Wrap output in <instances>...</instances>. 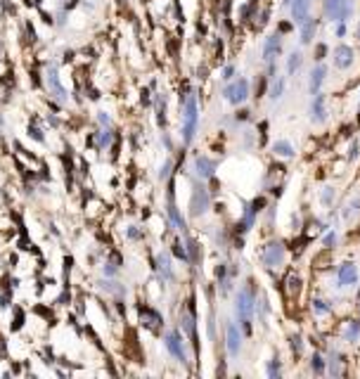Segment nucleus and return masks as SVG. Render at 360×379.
I'll return each instance as SVG.
<instances>
[{
    "instance_id": "29",
    "label": "nucleus",
    "mask_w": 360,
    "mask_h": 379,
    "mask_svg": "<svg viewBox=\"0 0 360 379\" xmlns=\"http://www.w3.org/2000/svg\"><path fill=\"white\" fill-rule=\"evenodd\" d=\"M308 365H311L313 374H325L327 372V358H325L323 353H317V351L311 355V363H308Z\"/></svg>"
},
{
    "instance_id": "27",
    "label": "nucleus",
    "mask_w": 360,
    "mask_h": 379,
    "mask_svg": "<svg viewBox=\"0 0 360 379\" xmlns=\"http://www.w3.org/2000/svg\"><path fill=\"white\" fill-rule=\"evenodd\" d=\"M266 374H268L270 379H280L282 377V358H280V353H273V358L266 363Z\"/></svg>"
},
{
    "instance_id": "35",
    "label": "nucleus",
    "mask_w": 360,
    "mask_h": 379,
    "mask_svg": "<svg viewBox=\"0 0 360 379\" xmlns=\"http://www.w3.org/2000/svg\"><path fill=\"white\" fill-rule=\"evenodd\" d=\"M358 157H360V142L351 140V142H348V149H346V161H348V164H353Z\"/></svg>"
},
{
    "instance_id": "26",
    "label": "nucleus",
    "mask_w": 360,
    "mask_h": 379,
    "mask_svg": "<svg viewBox=\"0 0 360 379\" xmlns=\"http://www.w3.org/2000/svg\"><path fill=\"white\" fill-rule=\"evenodd\" d=\"M332 304H334V301H325V299H313L311 301V311H313V315H317V318H323V315H330L332 313Z\"/></svg>"
},
{
    "instance_id": "1",
    "label": "nucleus",
    "mask_w": 360,
    "mask_h": 379,
    "mask_svg": "<svg viewBox=\"0 0 360 379\" xmlns=\"http://www.w3.org/2000/svg\"><path fill=\"white\" fill-rule=\"evenodd\" d=\"M258 296L254 287H239L235 294V315L239 320V327L244 330V334H251V318L256 313Z\"/></svg>"
},
{
    "instance_id": "6",
    "label": "nucleus",
    "mask_w": 360,
    "mask_h": 379,
    "mask_svg": "<svg viewBox=\"0 0 360 379\" xmlns=\"http://www.w3.org/2000/svg\"><path fill=\"white\" fill-rule=\"evenodd\" d=\"M358 266L353 261H344L336 266V273H334V285L332 287L336 289H346V287H358Z\"/></svg>"
},
{
    "instance_id": "21",
    "label": "nucleus",
    "mask_w": 360,
    "mask_h": 379,
    "mask_svg": "<svg viewBox=\"0 0 360 379\" xmlns=\"http://www.w3.org/2000/svg\"><path fill=\"white\" fill-rule=\"evenodd\" d=\"M342 363H344V355L339 353L336 349H332L330 358H327V372H330L332 377H342V374H344Z\"/></svg>"
},
{
    "instance_id": "46",
    "label": "nucleus",
    "mask_w": 360,
    "mask_h": 379,
    "mask_svg": "<svg viewBox=\"0 0 360 379\" xmlns=\"http://www.w3.org/2000/svg\"><path fill=\"white\" fill-rule=\"evenodd\" d=\"M128 237H130V239H138V237H142V233H140V230H138V228L133 225V228H130V230H128Z\"/></svg>"
},
{
    "instance_id": "43",
    "label": "nucleus",
    "mask_w": 360,
    "mask_h": 379,
    "mask_svg": "<svg viewBox=\"0 0 360 379\" xmlns=\"http://www.w3.org/2000/svg\"><path fill=\"white\" fill-rule=\"evenodd\" d=\"M294 26H296V24H294L292 19H289V22H280V24H277V31H280L282 36H285V33H289V31H292Z\"/></svg>"
},
{
    "instance_id": "7",
    "label": "nucleus",
    "mask_w": 360,
    "mask_h": 379,
    "mask_svg": "<svg viewBox=\"0 0 360 379\" xmlns=\"http://www.w3.org/2000/svg\"><path fill=\"white\" fill-rule=\"evenodd\" d=\"M242 342H244V334H242V327L237 323L228 320L225 323V351L230 355V361H237L239 353H242Z\"/></svg>"
},
{
    "instance_id": "23",
    "label": "nucleus",
    "mask_w": 360,
    "mask_h": 379,
    "mask_svg": "<svg viewBox=\"0 0 360 379\" xmlns=\"http://www.w3.org/2000/svg\"><path fill=\"white\" fill-rule=\"evenodd\" d=\"M140 320L142 325H147L149 330H159L161 327V315H159L157 311H152V308H140Z\"/></svg>"
},
{
    "instance_id": "12",
    "label": "nucleus",
    "mask_w": 360,
    "mask_h": 379,
    "mask_svg": "<svg viewBox=\"0 0 360 379\" xmlns=\"http://www.w3.org/2000/svg\"><path fill=\"white\" fill-rule=\"evenodd\" d=\"M195 176L199 178V180H211V178L216 176V168H218V161L211 159V157H206V154H197L195 157Z\"/></svg>"
},
{
    "instance_id": "16",
    "label": "nucleus",
    "mask_w": 360,
    "mask_h": 379,
    "mask_svg": "<svg viewBox=\"0 0 360 379\" xmlns=\"http://www.w3.org/2000/svg\"><path fill=\"white\" fill-rule=\"evenodd\" d=\"M342 342L344 344H358L360 342V318H351L344 323V330H342Z\"/></svg>"
},
{
    "instance_id": "48",
    "label": "nucleus",
    "mask_w": 360,
    "mask_h": 379,
    "mask_svg": "<svg viewBox=\"0 0 360 379\" xmlns=\"http://www.w3.org/2000/svg\"><path fill=\"white\" fill-rule=\"evenodd\" d=\"M104 275H116V268L111 266V263H107V266H104Z\"/></svg>"
},
{
    "instance_id": "24",
    "label": "nucleus",
    "mask_w": 360,
    "mask_h": 379,
    "mask_svg": "<svg viewBox=\"0 0 360 379\" xmlns=\"http://www.w3.org/2000/svg\"><path fill=\"white\" fill-rule=\"evenodd\" d=\"M358 216H360V197H351L346 202V206L342 209V218L348 223V220L358 218Z\"/></svg>"
},
{
    "instance_id": "50",
    "label": "nucleus",
    "mask_w": 360,
    "mask_h": 379,
    "mask_svg": "<svg viewBox=\"0 0 360 379\" xmlns=\"http://www.w3.org/2000/svg\"><path fill=\"white\" fill-rule=\"evenodd\" d=\"M355 33H358V43H360V24H358V31H355Z\"/></svg>"
},
{
    "instance_id": "17",
    "label": "nucleus",
    "mask_w": 360,
    "mask_h": 379,
    "mask_svg": "<svg viewBox=\"0 0 360 379\" xmlns=\"http://www.w3.org/2000/svg\"><path fill=\"white\" fill-rule=\"evenodd\" d=\"M342 5H344V0H323V17L330 24L342 22Z\"/></svg>"
},
{
    "instance_id": "3",
    "label": "nucleus",
    "mask_w": 360,
    "mask_h": 379,
    "mask_svg": "<svg viewBox=\"0 0 360 379\" xmlns=\"http://www.w3.org/2000/svg\"><path fill=\"white\" fill-rule=\"evenodd\" d=\"M258 261L266 270H280L287 263V244L282 239H270L258 251Z\"/></svg>"
},
{
    "instance_id": "33",
    "label": "nucleus",
    "mask_w": 360,
    "mask_h": 379,
    "mask_svg": "<svg viewBox=\"0 0 360 379\" xmlns=\"http://www.w3.org/2000/svg\"><path fill=\"white\" fill-rule=\"evenodd\" d=\"M185 247H187V254H190V263H199V244H197V239L187 237Z\"/></svg>"
},
{
    "instance_id": "37",
    "label": "nucleus",
    "mask_w": 360,
    "mask_h": 379,
    "mask_svg": "<svg viewBox=\"0 0 360 379\" xmlns=\"http://www.w3.org/2000/svg\"><path fill=\"white\" fill-rule=\"evenodd\" d=\"M330 52H332V50H330V45H327V43H317L315 48H313V60H315V62H323L325 57L330 55Z\"/></svg>"
},
{
    "instance_id": "47",
    "label": "nucleus",
    "mask_w": 360,
    "mask_h": 379,
    "mask_svg": "<svg viewBox=\"0 0 360 379\" xmlns=\"http://www.w3.org/2000/svg\"><path fill=\"white\" fill-rule=\"evenodd\" d=\"M98 119H100V123H102V126H109V123H111V119L107 117L104 111H100V117H98Z\"/></svg>"
},
{
    "instance_id": "4",
    "label": "nucleus",
    "mask_w": 360,
    "mask_h": 379,
    "mask_svg": "<svg viewBox=\"0 0 360 379\" xmlns=\"http://www.w3.org/2000/svg\"><path fill=\"white\" fill-rule=\"evenodd\" d=\"M223 100L232 107H239V104H244L247 100L251 98V81L247 76H239V79H232L225 83V88L220 90Z\"/></svg>"
},
{
    "instance_id": "30",
    "label": "nucleus",
    "mask_w": 360,
    "mask_h": 379,
    "mask_svg": "<svg viewBox=\"0 0 360 379\" xmlns=\"http://www.w3.org/2000/svg\"><path fill=\"white\" fill-rule=\"evenodd\" d=\"M334 202H336V187L334 185H325L320 190V204L323 206H334Z\"/></svg>"
},
{
    "instance_id": "20",
    "label": "nucleus",
    "mask_w": 360,
    "mask_h": 379,
    "mask_svg": "<svg viewBox=\"0 0 360 379\" xmlns=\"http://www.w3.org/2000/svg\"><path fill=\"white\" fill-rule=\"evenodd\" d=\"M270 149H273L275 157H280V159H287V161L296 157V149H294V145H292L289 140H275Z\"/></svg>"
},
{
    "instance_id": "41",
    "label": "nucleus",
    "mask_w": 360,
    "mask_h": 379,
    "mask_svg": "<svg viewBox=\"0 0 360 379\" xmlns=\"http://www.w3.org/2000/svg\"><path fill=\"white\" fill-rule=\"evenodd\" d=\"M249 119H251L249 109H237V111H235V117H232V121H235V123H244V121H249Z\"/></svg>"
},
{
    "instance_id": "44",
    "label": "nucleus",
    "mask_w": 360,
    "mask_h": 379,
    "mask_svg": "<svg viewBox=\"0 0 360 379\" xmlns=\"http://www.w3.org/2000/svg\"><path fill=\"white\" fill-rule=\"evenodd\" d=\"M171 168H173V164H171V161H166V164L161 166V173H159V178H161V180H164V178H168V173H171Z\"/></svg>"
},
{
    "instance_id": "42",
    "label": "nucleus",
    "mask_w": 360,
    "mask_h": 379,
    "mask_svg": "<svg viewBox=\"0 0 360 379\" xmlns=\"http://www.w3.org/2000/svg\"><path fill=\"white\" fill-rule=\"evenodd\" d=\"M111 142V130H100V138H98V147H107Z\"/></svg>"
},
{
    "instance_id": "10",
    "label": "nucleus",
    "mask_w": 360,
    "mask_h": 379,
    "mask_svg": "<svg viewBox=\"0 0 360 379\" xmlns=\"http://www.w3.org/2000/svg\"><path fill=\"white\" fill-rule=\"evenodd\" d=\"M164 344H166V351L176 358L178 363H183V365H187L190 358H187V351H185V342H183V334L178 330H171L164 334Z\"/></svg>"
},
{
    "instance_id": "8",
    "label": "nucleus",
    "mask_w": 360,
    "mask_h": 379,
    "mask_svg": "<svg viewBox=\"0 0 360 379\" xmlns=\"http://www.w3.org/2000/svg\"><path fill=\"white\" fill-rule=\"evenodd\" d=\"M330 57H332L334 69H339V71H348L355 62V48L353 45H346V43H339V45L332 48Z\"/></svg>"
},
{
    "instance_id": "40",
    "label": "nucleus",
    "mask_w": 360,
    "mask_h": 379,
    "mask_svg": "<svg viewBox=\"0 0 360 379\" xmlns=\"http://www.w3.org/2000/svg\"><path fill=\"white\" fill-rule=\"evenodd\" d=\"M346 24H348V22H334V24H332L336 38H346V33H348V26Z\"/></svg>"
},
{
    "instance_id": "32",
    "label": "nucleus",
    "mask_w": 360,
    "mask_h": 379,
    "mask_svg": "<svg viewBox=\"0 0 360 379\" xmlns=\"http://www.w3.org/2000/svg\"><path fill=\"white\" fill-rule=\"evenodd\" d=\"M289 349H292V353L296 355V358H301V355H304V336L301 334L289 336Z\"/></svg>"
},
{
    "instance_id": "31",
    "label": "nucleus",
    "mask_w": 360,
    "mask_h": 379,
    "mask_svg": "<svg viewBox=\"0 0 360 379\" xmlns=\"http://www.w3.org/2000/svg\"><path fill=\"white\" fill-rule=\"evenodd\" d=\"M301 285H304V280H301V275H296V273H292L289 275V280H287V292H289V296H299V292H301Z\"/></svg>"
},
{
    "instance_id": "34",
    "label": "nucleus",
    "mask_w": 360,
    "mask_h": 379,
    "mask_svg": "<svg viewBox=\"0 0 360 379\" xmlns=\"http://www.w3.org/2000/svg\"><path fill=\"white\" fill-rule=\"evenodd\" d=\"M323 244H325V249H327V251H334L336 249V244H339V235H336V230H327V235H325V239H323Z\"/></svg>"
},
{
    "instance_id": "38",
    "label": "nucleus",
    "mask_w": 360,
    "mask_h": 379,
    "mask_svg": "<svg viewBox=\"0 0 360 379\" xmlns=\"http://www.w3.org/2000/svg\"><path fill=\"white\" fill-rule=\"evenodd\" d=\"M353 12H355V0H344V5H342V22H351Z\"/></svg>"
},
{
    "instance_id": "22",
    "label": "nucleus",
    "mask_w": 360,
    "mask_h": 379,
    "mask_svg": "<svg viewBox=\"0 0 360 379\" xmlns=\"http://www.w3.org/2000/svg\"><path fill=\"white\" fill-rule=\"evenodd\" d=\"M157 268H159V273H161V277L164 280H173V266H171V256L166 254V251H161L157 256Z\"/></svg>"
},
{
    "instance_id": "9",
    "label": "nucleus",
    "mask_w": 360,
    "mask_h": 379,
    "mask_svg": "<svg viewBox=\"0 0 360 379\" xmlns=\"http://www.w3.org/2000/svg\"><path fill=\"white\" fill-rule=\"evenodd\" d=\"M282 41H285V36H282L280 31H273V33H268V36L263 38V45H261V60L268 64V62H277V57L282 55Z\"/></svg>"
},
{
    "instance_id": "19",
    "label": "nucleus",
    "mask_w": 360,
    "mask_h": 379,
    "mask_svg": "<svg viewBox=\"0 0 360 379\" xmlns=\"http://www.w3.org/2000/svg\"><path fill=\"white\" fill-rule=\"evenodd\" d=\"M285 90H287V79H285V76H275V79H270L268 100H270V102L282 100V98H285Z\"/></svg>"
},
{
    "instance_id": "39",
    "label": "nucleus",
    "mask_w": 360,
    "mask_h": 379,
    "mask_svg": "<svg viewBox=\"0 0 360 379\" xmlns=\"http://www.w3.org/2000/svg\"><path fill=\"white\" fill-rule=\"evenodd\" d=\"M173 254H176V258H180V261L190 263V254H187V247H183V242H173Z\"/></svg>"
},
{
    "instance_id": "45",
    "label": "nucleus",
    "mask_w": 360,
    "mask_h": 379,
    "mask_svg": "<svg viewBox=\"0 0 360 379\" xmlns=\"http://www.w3.org/2000/svg\"><path fill=\"white\" fill-rule=\"evenodd\" d=\"M292 230H301V218L296 214H292Z\"/></svg>"
},
{
    "instance_id": "36",
    "label": "nucleus",
    "mask_w": 360,
    "mask_h": 379,
    "mask_svg": "<svg viewBox=\"0 0 360 379\" xmlns=\"http://www.w3.org/2000/svg\"><path fill=\"white\" fill-rule=\"evenodd\" d=\"M232 79H237V67H235V64H223V69H220V81H232Z\"/></svg>"
},
{
    "instance_id": "5",
    "label": "nucleus",
    "mask_w": 360,
    "mask_h": 379,
    "mask_svg": "<svg viewBox=\"0 0 360 379\" xmlns=\"http://www.w3.org/2000/svg\"><path fill=\"white\" fill-rule=\"evenodd\" d=\"M211 209V195H209L204 180H195L192 185V199H190V216L192 218H199Z\"/></svg>"
},
{
    "instance_id": "51",
    "label": "nucleus",
    "mask_w": 360,
    "mask_h": 379,
    "mask_svg": "<svg viewBox=\"0 0 360 379\" xmlns=\"http://www.w3.org/2000/svg\"><path fill=\"white\" fill-rule=\"evenodd\" d=\"M358 107H360V104H358Z\"/></svg>"
},
{
    "instance_id": "18",
    "label": "nucleus",
    "mask_w": 360,
    "mask_h": 379,
    "mask_svg": "<svg viewBox=\"0 0 360 379\" xmlns=\"http://www.w3.org/2000/svg\"><path fill=\"white\" fill-rule=\"evenodd\" d=\"M166 211H168V218H171V223L176 225V230L185 233V230H187V223H185L183 214L178 211L176 202H173V185H171V192H168V206H166Z\"/></svg>"
},
{
    "instance_id": "13",
    "label": "nucleus",
    "mask_w": 360,
    "mask_h": 379,
    "mask_svg": "<svg viewBox=\"0 0 360 379\" xmlns=\"http://www.w3.org/2000/svg\"><path fill=\"white\" fill-rule=\"evenodd\" d=\"M308 117H311L313 123H325L327 121V98H325V92H317V95L311 98Z\"/></svg>"
},
{
    "instance_id": "14",
    "label": "nucleus",
    "mask_w": 360,
    "mask_h": 379,
    "mask_svg": "<svg viewBox=\"0 0 360 379\" xmlns=\"http://www.w3.org/2000/svg\"><path fill=\"white\" fill-rule=\"evenodd\" d=\"M296 29H299V43L304 45H313V41H315V36H317V29H320V19L317 17H308L304 22V24H299L296 26Z\"/></svg>"
},
{
    "instance_id": "15",
    "label": "nucleus",
    "mask_w": 360,
    "mask_h": 379,
    "mask_svg": "<svg viewBox=\"0 0 360 379\" xmlns=\"http://www.w3.org/2000/svg\"><path fill=\"white\" fill-rule=\"evenodd\" d=\"M311 10H313V0H292V5H289V17H292L294 24L299 26L311 17Z\"/></svg>"
},
{
    "instance_id": "25",
    "label": "nucleus",
    "mask_w": 360,
    "mask_h": 379,
    "mask_svg": "<svg viewBox=\"0 0 360 379\" xmlns=\"http://www.w3.org/2000/svg\"><path fill=\"white\" fill-rule=\"evenodd\" d=\"M301 64H304V52H301V50H292L287 55V73L289 76H296Z\"/></svg>"
},
{
    "instance_id": "11",
    "label": "nucleus",
    "mask_w": 360,
    "mask_h": 379,
    "mask_svg": "<svg viewBox=\"0 0 360 379\" xmlns=\"http://www.w3.org/2000/svg\"><path fill=\"white\" fill-rule=\"evenodd\" d=\"M327 73H330V67H327V64H323V62H315V64H313L311 73H308V92H311V95L323 92Z\"/></svg>"
},
{
    "instance_id": "28",
    "label": "nucleus",
    "mask_w": 360,
    "mask_h": 379,
    "mask_svg": "<svg viewBox=\"0 0 360 379\" xmlns=\"http://www.w3.org/2000/svg\"><path fill=\"white\" fill-rule=\"evenodd\" d=\"M48 83H50V88H52V95H55L57 100H67V92H64V88H62V83H60V79H57V71L55 69H50L48 71Z\"/></svg>"
},
{
    "instance_id": "49",
    "label": "nucleus",
    "mask_w": 360,
    "mask_h": 379,
    "mask_svg": "<svg viewBox=\"0 0 360 379\" xmlns=\"http://www.w3.org/2000/svg\"><path fill=\"white\" fill-rule=\"evenodd\" d=\"M292 5V0H282V7H289Z\"/></svg>"
},
{
    "instance_id": "2",
    "label": "nucleus",
    "mask_w": 360,
    "mask_h": 379,
    "mask_svg": "<svg viewBox=\"0 0 360 379\" xmlns=\"http://www.w3.org/2000/svg\"><path fill=\"white\" fill-rule=\"evenodd\" d=\"M183 114H180V121H183V142L185 145H192L199 128V102H197L195 92H185L183 95Z\"/></svg>"
}]
</instances>
